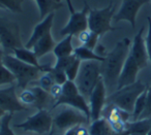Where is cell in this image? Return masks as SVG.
<instances>
[{"instance_id": "obj_1", "label": "cell", "mask_w": 151, "mask_h": 135, "mask_svg": "<svg viewBox=\"0 0 151 135\" xmlns=\"http://www.w3.org/2000/svg\"><path fill=\"white\" fill-rule=\"evenodd\" d=\"M130 46L132 42L129 38H123L116 44L113 50L108 53L105 60L101 63V79L105 83L107 93H109V95L117 90L118 79L126 58L129 54Z\"/></svg>"}, {"instance_id": "obj_2", "label": "cell", "mask_w": 151, "mask_h": 135, "mask_svg": "<svg viewBox=\"0 0 151 135\" xmlns=\"http://www.w3.org/2000/svg\"><path fill=\"white\" fill-rule=\"evenodd\" d=\"M2 64L15 75L17 89L25 90L28 85L35 81L42 75V73L51 71L52 67L49 65H42L40 67L32 66L27 63L22 62L16 58L13 54H3Z\"/></svg>"}, {"instance_id": "obj_3", "label": "cell", "mask_w": 151, "mask_h": 135, "mask_svg": "<svg viewBox=\"0 0 151 135\" xmlns=\"http://www.w3.org/2000/svg\"><path fill=\"white\" fill-rule=\"evenodd\" d=\"M101 79V62L99 61H82L75 84L79 92L89 101L91 93Z\"/></svg>"}, {"instance_id": "obj_4", "label": "cell", "mask_w": 151, "mask_h": 135, "mask_svg": "<svg viewBox=\"0 0 151 135\" xmlns=\"http://www.w3.org/2000/svg\"><path fill=\"white\" fill-rule=\"evenodd\" d=\"M147 87L148 86L142 81H137L136 83L116 90L114 93L108 95L106 104H114L132 114L137 98L147 89Z\"/></svg>"}, {"instance_id": "obj_5", "label": "cell", "mask_w": 151, "mask_h": 135, "mask_svg": "<svg viewBox=\"0 0 151 135\" xmlns=\"http://www.w3.org/2000/svg\"><path fill=\"white\" fill-rule=\"evenodd\" d=\"M0 41L5 54H13L16 49L23 48L20 28L16 21L0 16Z\"/></svg>"}, {"instance_id": "obj_6", "label": "cell", "mask_w": 151, "mask_h": 135, "mask_svg": "<svg viewBox=\"0 0 151 135\" xmlns=\"http://www.w3.org/2000/svg\"><path fill=\"white\" fill-rule=\"evenodd\" d=\"M114 15L115 11L112 1L101 9H90L88 14V29L97 34L99 37L107 32L114 31L117 29L111 25Z\"/></svg>"}, {"instance_id": "obj_7", "label": "cell", "mask_w": 151, "mask_h": 135, "mask_svg": "<svg viewBox=\"0 0 151 135\" xmlns=\"http://www.w3.org/2000/svg\"><path fill=\"white\" fill-rule=\"evenodd\" d=\"M59 105H68L83 111L90 120V108L89 103L84 96L79 92L75 81H67L62 85V95L57 101H55L53 108ZM91 121V120H90Z\"/></svg>"}, {"instance_id": "obj_8", "label": "cell", "mask_w": 151, "mask_h": 135, "mask_svg": "<svg viewBox=\"0 0 151 135\" xmlns=\"http://www.w3.org/2000/svg\"><path fill=\"white\" fill-rule=\"evenodd\" d=\"M88 124H90V120L84 112L68 105L53 118V126L58 131H66L77 125Z\"/></svg>"}, {"instance_id": "obj_9", "label": "cell", "mask_w": 151, "mask_h": 135, "mask_svg": "<svg viewBox=\"0 0 151 135\" xmlns=\"http://www.w3.org/2000/svg\"><path fill=\"white\" fill-rule=\"evenodd\" d=\"M16 128L23 129L24 131H31L37 134H46L51 132L53 127L52 114L47 109H38L36 114L29 116L25 122L15 125Z\"/></svg>"}, {"instance_id": "obj_10", "label": "cell", "mask_w": 151, "mask_h": 135, "mask_svg": "<svg viewBox=\"0 0 151 135\" xmlns=\"http://www.w3.org/2000/svg\"><path fill=\"white\" fill-rule=\"evenodd\" d=\"M89 11H90V7H89L87 1H84V7L82 9V11L70 14L68 23L66 24L65 27L61 29V35H78L80 32L88 29Z\"/></svg>"}, {"instance_id": "obj_11", "label": "cell", "mask_w": 151, "mask_h": 135, "mask_svg": "<svg viewBox=\"0 0 151 135\" xmlns=\"http://www.w3.org/2000/svg\"><path fill=\"white\" fill-rule=\"evenodd\" d=\"M149 2L150 0H122L119 11L116 15H114V21H126L132 25V28H134L139 11L143 5Z\"/></svg>"}, {"instance_id": "obj_12", "label": "cell", "mask_w": 151, "mask_h": 135, "mask_svg": "<svg viewBox=\"0 0 151 135\" xmlns=\"http://www.w3.org/2000/svg\"><path fill=\"white\" fill-rule=\"evenodd\" d=\"M108 97L107 89L103 79L99 81L94 88L91 96L89 98V108H90V120L91 122L101 118V114L106 106V100Z\"/></svg>"}, {"instance_id": "obj_13", "label": "cell", "mask_w": 151, "mask_h": 135, "mask_svg": "<svg viewBox=\"0 0 151 135\" xmlns=\"http://www.w3.org/2000/svg\"><path fill=\"white\" fill-rule=\"evenodd\" d=\"M17 87L12 85L7 89H0V108H2L6 112L21 111L28 109L27 106L20 102L18 95L16 94Z\"/></svg>"}, {"instance_id": "obj_14", "label": "cell", "mask_w": 151, "mask_h": 135, "mask_svg": "<svg viewBox=\"0 0 151 135\" xmlns=\"http://www.w3.org/2000/svg\"><path fill=\"white\" fill-rule=\"evenodd\" d=\"M143 32H144V26L136 34L129 50V54L137 61L141 69L146 68L149 60L146 50V44H145V39L143 37Z\"/></svg>"}, {"instance_id": "obj_15", "label": "cell", "mask_w": 151, "mask_h": 135, "mask_svg": "<svg viewBox=\"0 0 151 135\" xmlns=\"http://www.w3.org/2000/svg\"><path fill=\"white\" fill-rule=\"evenodd\" d=\"M140 70L141 68L137 63V61L132 58V55L128 54L125 63L123 65V68H122V71L120 73L119 79H118L117 90L136 83L137 76H138V73Z\"/></svg>"}, {"instance_id": "obj_16", "label": "cell", "mask_w": 151, "mask_h": 135, "mask_svg": "<svg viewBox=\"0 0 151 135\" xmlns=\"http://www.w3.org/2000/svg\"><path fill=\"white\" fill-rule=\"evenodd\" d=\"M54 16H55L54 13L48 15L46 18L42 19V21L40 22V23H38L37 25L34 27V30H33V32H32L31 36H30L28 41L26 42L25 46H24L26 49L31 50L32 46H34V44H35L38 39H40V38H42L44 35H46L47 33L51 32L52 25H53V20H54Z\"/></svg>"}, {"instance_id": "obj_17", "label": "cell", "mask_w": 151, "mask_h": 135, "mask_svg": "<svg viewBox=\"0 0 151 135\" xmlns=\"http://www.w3.org/2000/svg\"><path fill=\"white\" fill-rule=\"evenodd\" d=\"M55 46H56V42L53 39L51 32H49V33L44 35L40 39H38L34 44V46H32L31 50L33 51V53L35 54V56L37 58H42V57H44L48 53L53 52Z\"/></svg>"}, {"instance_id": "obj_18", "label": "cell", "mask_w": 151, "mask_h": 135, "mask_svg": "<svg viewBox=\"0 0 151 135\" xmlns=\"http://www.w3.org/2000/svg\"><path fill=\"white\" fill-rule=\"evenodd\" d=\"M73 35H66L60 42L56 44L54 50H53L56 59L68 57L73 54L75 48L73 46Z\"/></svg>"}, {"instance_id": "obj_19", "label": "cell", "mask_w": 151, "mask_h": 135, "mask_svg": "<svg viewBox=\"0 0 151 135\" xmlns=\"http://www.w3.org/2000/svg\"><path fill=\"white\" fill-rule=\"evenodd\" d=\"M151 129V118L141 119L137 121H129L126 124V130L129 134L146 135Z\"/></svg>"}, {"instance_id": "obj_20", "label": "cell", "mask_w": 151, "mask_h": 135, "mask_svg": "<svg viewBox=\"0 0 151 135\" xmlns=\"http://www.w3.org/2000/svg\"><path fill=\"white\" fill-rule=\"evenodd\" d=\"M33 1H35L40 9V16L42 19L63 6L62 0H33Z\"/></svg>"}, {"instance_id": "obj_21", "label": "cell", "mask_w": 151, "mask_h": 135, "mask_svg": "<svg viewBox=\"0 0 151 135\" xmlns=\"http://www.w3.org/2000/svg\"><path fill=\"white\" fill-rule=\"evenodd\" d=\"M89 135H113L114 132L111 126L104 116L99 120L92 121L88 129Z\"/></svg>"}, {"instance_id": "obj_22", "label": "cell", "mask_w": 151, "mask_h": 135, "mask_svg": "<svg viewBox=\"0 0 151 135\" xmlns=\"http://www.w3.org/2000/svg\"><path fill=\"white\" fill-rule=\"evenodd\" d=\"M13 55L16 58H18L19 60H21L24 63H27V64H30L32 66H36V67L42 66L40 64V62H38V58L35 56L33 51L29 50V49H26L25 46L16 49L13 52Z\"/></svg>"}, {"instance_id": "obj_23", "label": "cell", "mask_w": 151, "mask_h": 135, "mask_svg": "<svg viewBox=\"0 0 151 135\" xmlns=\"http://www.w3.org/2000/svg\"><path fill=\"white\" fill-rule=\"evenodd\" d=\"M73 55L81 61H99L103 62L105 60V57H101L96 54L93 50L88 49L84 46H80L78 48H75L73 50Z\"/></svg>"}, {"instance_id": "obj_24", "label": "cell", "mask_w": 151, "mask_h": 135, "mask_svg": "<svg viewBox=\"0 0 151 135\" xmlns=\"http://www.w3.org/2000/svg\"><path fill=\"white\" fill-rule=\"evenodd\" d=\"M77 37H78V40L80 41V44L82 46H86L88 49H91L93 51H94V49L99 44V36L97 34H95L94 32L90 31L89 29H86L84 31L80 32L77 35Z\"/></svg>"}, {"instance_id": "obj_25", "label": "cell", "mask_w": 151, "mask_h": 135, "mask_svg": "<svg viewBox=\"0 0 151 135\" xmlns=\"http://www.w3.org/2000/svg\"><path fill=\"white\" fill-rule=\"evenodd\" d=\"M18 98H19L20 102L25 106L30 105L36 107V105H37V97H36V93L33 88L22 90L18 95Z\"/></svg>"}, {"instance_id": "obj_26", "label": "cell", "mask_w": 151, "mask_h": 135, "mask_svg": "<svg viewBox=\"0 0 151 135\" xmlns=\"http://www.w3.org/2000/svg\"><path fill=\"white\" fill-rule=\"evenodd\" d=\"M146 99H147V89L137 98L136 103H134V110H132V121L139 120L140 116H142L143 111L145 109V106H146Z\"/></svg>"}, {"instance_id": "obj_27", "label": "cell", "mask_w": 151, "mask_h": 135, "mask_svg": "<svg viewBox=\"0 0 151 135\" xmlns=\"http://www.w3.org/2000/svg\"><path fill=\"white\" fill-rule=\"evenodd\" d=\"M52 70V69H51ZM55 84V79H54V76H53L52 72L49 71V72H45L42 73V75L37 79V85L38 87H40L42 90H45L46 92L50 91V89L52 88V86Z\"/></svg>"}, {"instance_id": "obj_28", "label": "cell", "mask_w": 151, "mask_h": 135, "mask_svg": "<svg viewBox=\"0 0 151 135\" xmlns=\"http://www.w3.org/2000/svg\"><path fill=\"white\" fill-rule=\"evenodd\" d=\"M16 83V77L3 64L0 65V86L14 85Z\"/></svg>"}, {"instance_id": "obj_29", "label": "cell", "mask_w": 151, "mask_h": 135, "mask_svg": "<svg viewBox=\"0 0 151 135\" xmlns=\"http://www.w3.org/2000/svg\"><path fill=\"white\" fill-rule=\"evenodd\" d=\"M12 118H13V112H6L2 116L0 122V135H15L9 127Z\"/></svg>"}, {"instance_id": "obj_30", "label": "cell", "mask_w": 151, "mask_h": 135, "mask_svg": "<svg viewBox=\"0 0 151 135\" xmlns=\"http://www.w3.org/2000/svg\"><path fill=\"white\" fill-rule=\"evenodd\" d=\"M81 62H82V61L76 57L75 60L71 62V64L66 68V70H65V74H66L67 79H68V81H75L76 77H77V75H78L79 69H80Z\"/></svg>"}, {"instance_id": "obj_31", "label": "cell", "mask_w": 151, "mask_h": 135, "mask_svg": "<svg viewBox=\"0 0 151 135\" xmlns=\"http://www.w3.org/2000/svg\"><path fill=\"white\" fill-rule=\"evenodd\" d=\"M0 2L6 9H9L13 13L21 14L23 11L22 4L23 0H0Z\"/></svg>"}, {"instance_id": "obj_32", "label": "cell", "mask_w": 151, "mask_h": 135, "mask_svg": "<svg viewBox=\"0 0 151 135\" xmlns=\"http://www.w3.org/2000/svg\"><path fill=\"white\" fill-rule=\"evenodd\" d=\"M64 135H89L86 125H77L64 132Z\"/></svg>"}, {"instance_id": "obj_33", "label": "cell", "mask_w": 151, "mask_h": 135, "mask_svg": "<svg viewBox=\"0 0 151 135\" xmlns=\"http://www.w3.org/2000/svg\"><path fill=\"white\" fill-rule=\"evenodd\" d=\"M151 118V86L147 88V99H146V106L143 111L142 116H140L139 120L141 119H147Z\"/></svg>"}, {"instance_id": "obj_34", "label": "cell", "mask_w": 151, "mask_h": 135, "mask_svg": "<svg viewBox=\"0 0 151 135\" xmlns=\"http://www.w3.org/2000/svg\"><path fill=\"white\" fill-rule=\"evenodd\" d=\"M51 72H52L53 76H54L55 84H58V85L62 86L63 84L66 83V81H68L64 71L58 70V69H55V68H53V67H52V70H51Z\"/></svg>"}, {"instance_id": "obj_35", "label": "cell", "mask_w": 151, "mask_h": 135, "mask_svg": "<svg viewBox=\"0 0 151 135\" xmlns=\"http://www.w3.org/2000/svg\"><path fill=\"white\" fill-rule=\"evenodd\" d=\"M148 19V32H147L146 38H145V44H146V50L147 54H148L149 61L151 63V18H147Z\"/></svg>"}, {"instance_id": "obj_36", "label": "cell", "mask_w": 151, "mask_h": 135, "mask_svg": "<svg viewBox=\"0 0 151 135\" xmlns=\"http://www.w3.org/2000/svg\"><path fill=\"white\" fill-rule=\"evenodd\" d=\"M49 94H50L51 97L55 101H57L61 97V95H62V86L58 85V84H54L52 86V88L50 89V91H49Z\"/></svg>"}, {"instance_id": "obj_37", "label": "cell", "mask_w": 151, "mask_h": 135, "mask_svg": "<svg viewBox=\"0 0 151 135\" xmlns=\"http://www.w3.org/2000/svg\"><path fill=\"white\" fill-rule=\"evenodd\" d=\"M5 114H6V111H5V110H3L2 108H0V120L2 119V116H4Z\"/></svg>"}, {"instance_id": "obj_38", "label": "cell", "mask_w": 151, "mask_h": 135, "mask_svg": "<svg viewBox=\"0 0 151 135\" xmlns=\"http://www.w3.org/2000/svg\"><path fill=\"white\" fill-rule=\"evenodd\" d=\"M0 9H5L4 6H3L2 4H1V2H0Z\"/></svg>"}, {"instance_id": "obj_39", "label": "cell", "mask_w": 151, "mask_h": 135, "mask_svg": "<svg viewBox=\"0 0 151 135\" xmlns=\"http://www.w3.org/2000/svg\"><path fill=\"white\" fill-rule=\"evenodd\" d=\"M146 135H151V129H150V130H149L148 131V133H147V134Z\"/></svg>"}, {"instance_id": "obj_40", "label": "cell", "mask_w": 151, "mask_h": 135, "mask_svg": "<svg viewBox=\"0 0 151 135\" xmlns=\"http://www.w3.org/2000/svg\"><path fill=\"white\" fill-rule=\"evenodd\" d=\"M129 135H141V134H129Z\"/></svg>"}, {"instance_id": "obj_41", "label": "cell", "mask_w": 151, "mask_h": 135, "mask_svg": "<svg viewBox=\"0 0 151 135\" xmlns=\"http://www.w3.org/2000/svg\"><path fill=\"white\" fill-rule=\"evenodd\" d=\"M0 46H1V41H0Z\"/></svg>"}]
</instances>
